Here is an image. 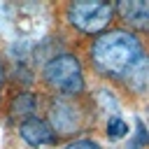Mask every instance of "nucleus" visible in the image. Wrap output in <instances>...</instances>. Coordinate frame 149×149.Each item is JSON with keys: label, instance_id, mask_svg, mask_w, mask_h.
<instances>
[{"label": "nucleus", "instance_id": "nucleus-1", "mask_svg": "<svg viewBox=\"0 0 149 149\" xmlns=\"http://www.w3.org/2000/svg\"><path fill=\"white\" fill-rule=\"evenodd\" d=\"M142 54H144V49H142L140 37L126 28L105 30L88 47V58H91L93 70L109 79H121L126 74V70Z\"/></svg>", "mask_w": 149, "mask_h": 149}, {"label": "nucleus", "instance_id": "nucleus-2", "mask_svg": "<svg viewBox=\"0 0 149 149\" xmlns=\"http://www.w3.org/2000/svg\"><path fill=\"white\" fill-rule=\"evenodd\" d=\"M42 81L61 98H77L86 88L84 79V65L77 54L61 51L54 54L42 65Z\"/></svg>", "mask_w": 149, "mask_h": 149}, {"label": "nucleus", "instance_id": "nucleus-3", "mask_svg": "<svg viewBox=\"0 0 149 149\" xmlns=\"http://www.w3.org/2000/svg\"><path fill=\"white\" fill-rule=\"evenodd\" d=\"M114 5L112 2H68L65 5V21L84 33V35H100L107 30V26L114 19Z\"/></svg>", "mask_w": 149, "mask_h": 149}, {"label": "nucleus", "instance_id": "nucleus-4", "mask_svg": "<svg viewBox=\"0 0 149 149\" xmlns=\"http://www.w3.org/2000/svg\"><path fill=\"white\" fill-rule=\"evenodd\" d=\"M51 130L58 135H72L81 128V107L72 98H61L56 95L49 102V121Z\"/></svg>", "mask_w": 149, "mask_h": 149}, {"label": "nucleus", "instance_id": "nucleus-5", "mask_svg": "<svg viewBox=\"0 0 149 149\" xmlns=\"http://www.w3.org/2000/svg\"><path fill=\"white\" fill-rule=\"evenodd\" d=\"M114 14L133 30L149 33V0H123L114 5Z\"/></svg>", "mask_w": 149, "mask_h": 149}, {"label": "nucleus", "instance_id": "nucleus-6", "mask_svg": "<svg viewBox=\"0 0 149 149\" xmlns=\"http://www.w3.org/2000/svg\"><path fill=\"white\" fill-rule=\"evenodd\" d=\"M19 135L28 147H42V144H56V133L51 130V126L47 123V119L40 116H30L26 121H21L19 126Z\"/></svg>", "mask_w": 149, "mask_h": 149}, {"label": "nucleus", "instance_id": "nucleus-7", "mask_svg": "<svg viewBox=\"0 0 149 149\" xmlns=\"http://www.w3.org/2000/svg\"><path fill=\"white\" fill-rule=\"evenodd\" d=\"M121 79H123V84H126L133 93H144V91L149 88V56L142 54V56L126 70V74H123Z\"/></svg>", "mask_w": 149, "mask_h": 149}, {"label": "nucleus", "instance_id": "nucleus-8", "mask_svg": "<svg viewBox=\"0 0 149 149\" xmlns=\"http://www.w3.org/2000/svg\"><path fill=\"white\" fill-rule=\"evenodd\" d=\"M37 95L33 91H19L12 100H9V116L12 119H19V121H26L30 116H37Z\"/></svg>", "mask_w": 149, "mask_h": 149}, {"label": "nucleus", "instance_id": "nucleus-9", "mask_svg": "<svg viewBox=\"0 0 149 149\" xmlns=\"http://www.w3.org/2000/svg\"><path fill=\"white\" fill-rule=\"evenodd\" d=\"M128 130H130V128H128V123H126L121 116L114 114V116L107 119V137H109V140H121V137L128 135Z\"/></svg>", "mask_w": 149, "mask_h": 149}, {"label": "nucleus", "instance_id": "nucleus-10", "mask_svg": "<svg viewBox=\"0 0 149 149\" xmlns=\"http://www.w3.org/2000/svg\"><path fill=\"white\" fill-rule=\"evenodd\" d=\"M63 149H102L95 140H88V137H79V140H72L68 142Z\"/></svg>", "mask_w": 149, "mask_h": 149}, {"label": "nucleus", "instance_id": "nucleus-11", "mask_svg": "<svg viewBox=\"0 0 149 149\" xmlns=\"http://www.w3.org/2000/svg\"><path fill=\"white\" fill-rule=\"evenodd\" d=\"M2 81H5V68H2V63H0V91H2Z\"/></svg>", "mask_w": 149, "mask_h": 149}]
</instances>
